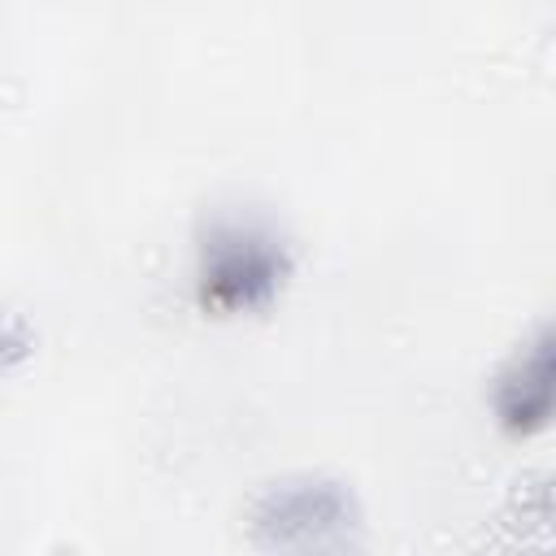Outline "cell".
<instances>
[{
    "instance_id": "obj_2",
    "label": "cell",
    "mask_w": 556,
    "mask_h": 556,
    "mask_svg": "<svg viewBox=\"0 0 556 556\" xmlns=\"http://www.w3.org/2000/svg\"><path fill=\"white\" fill-rule=\"evenodd\" d=\"M352 526V500L334 482H282L256 508V530L269 543H326Z\"/></svg>"
},
{
    "instance_id": "obj_4",
    "label": "cell",
    "mask_w": 556,
    "mask_h": 556,
    "mask_svg": "<svg viewBox=\"0 0 556 556\" xmlns=\"http://www.w3.org/2000/svg\"><path fill=\"white\" fill-rule=\"evenodd\" d=\"M30 356V330L17 317H0V369H13Z\"/></svg>"
},
{
    "instance_id": "obj_3",
    "label": "cell",
    "mask_w": 556,
    "mask_h": 556,
    "mask_svg": "<svg viewBox=\"0 0 556 556\" xmlns=\"http://www.w3.org/2000/svg\"><path fill=\"white\" fill-rule=\"evenodd\" d=\"M552 334L539 330L495 378V417L508 434H539L552 417Z\"/></svg>"
},
{
    "instance_id": "obj_1",
    "label": "cell",
    "mask_w": 556,
    "mask_h": 556,
    "mask_svg": "<svg viewBox=\"0 0 556 556\" xmlns=\"http://www.w3.org/2000/svg\"><path fill=\"white\" fill-rule=\"evenodd\" d=\"M291 274L287 239L252 213H217L195 243V295L208 313L235 317L265 308Z\"/></svg>"
}]
</instances>
